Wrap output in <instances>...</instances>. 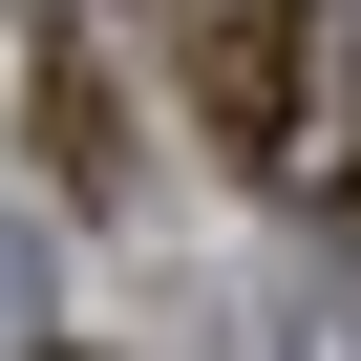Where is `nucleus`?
<instances>
[{
  "mask_svg": "<svg viewBox=\"0 0 361 361\" xmlns=\"http://www.w3.org/2000/svg\"><path fill=\"white\" fill-rule=\"evenodd\" d=\"M298 85H319V22L298 0H213L192 22V106H213L234 170H298Z\"/></svg>",
  "mask_w": 361,
  "mask_h": 361,
  "instance_id": "f257e3e1",
  "label": "nucleus"
}]
</instances>
